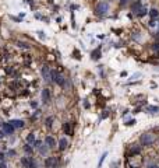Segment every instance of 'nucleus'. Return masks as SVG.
Here are the masks:
<instances>
[{
    "label": "nucleus",
    "instance_id": "nucleus-21",
    "mask_svg": "<svg viewBox=\"0 0 159 168\" xmlns=\"http://www.w3.org/2000/svg\"><path fill=\"white\" fill-rule=\"evenodd\" d=\"M24 150L27 151V153H32V147H31V144H27V146L24 147Z\"/></svg>",
    "mask_w": 159,
    "mask_h": 168
},
{
    "label": "nucleus",
    "instance_id": "nucleus-24",
    "mask_svg": "<svg viewBox=\"0 0 159 168\" xmlns=\"http://www.w3.org/2000/svg\"><path fill=\"white\" fill-rule=\"evenodd\" d=\"M134 123H135V120H134V119H131V120H128V122L126 123V125H127V126H133Z\"/></svg>",
    "mask_w": 159,
    "mask_h": 168
},
{
    "label": "nucleus",
    "instance_id": "nucleus-19",
    "mask_svg": "<svg viewBox=\"0 0 159 168\" xmlns=\"http://www.w3.org/2000/svg\"><path fill=\"white\" fill-rule=\"evenodd\" d=\"M106 155H108V153H103V154H102V157H101V160H99V163H98V167L102 165V163H103V160L106 158Z\"/></svg>",
    "mask_w": 159,
    "mask_h": 168
},
{
    "label": "nucleus",
    "instance_id": "nucleus-5",
    "mask_svg": "<svg viewBox=\"0 0 159 168\" xmlns=\"http://www.w3.org/2000/svg\"><path fill=\"white\" fill-rule=\"evenodd\" d=\"M57 165V158L56 157H48L45 160V168H56Z\"/></svg>",
    "mask_w": 159,
    "mask_h": 168
},
{
    "label": "nucleus",
    "instance_id": "nucleus-16",
    "mask_svg": "<svg viewBox=\"0 0 159 168\" xmlns=\"http://www.w3.org/2000/svg\"><path fill=\"white\" fill-rule=\"evenodd\" d=\"M99 58H101V49L98 48L92 52V59H99Z\"/></svg>",
    "mask_w": 159,
    "mask_h": 168
},
{
    "label": "nucleus",
    "instance_id": "nucleus-7",
    "mask_svg": "<svg viewBox=\"0 0 159 168\" xmlns=\"http://www.w3.org/2000/svg\"><path fill=\"white\" fill-rule=\"evenodd\" d=\"M45 144L48 146V149L55 147V146H56V140H55V137H53V136H46V137H45Z\"/></svg>",
    "mask_w": 159,
    "mask_h": 168
},
{
    "label": "nucleus",
    "instance_id": "nucleus-18",
    "mask_svg": "<svg viewBox=\"0 0 159 168\" xmlns=\"http://www.w3.org/2000/svg\"><path fill=\"white\" fill-rule=\"evenodd\" d=\"M147 13H148V10H147L145 7H141V9H140V11L137 13V16H138V17H143V16H145Z\"/></svg>",
    "mask_w": 159,
    "mask_h": 168
},
{
    "label": "nucleus",
    "instance_id": "nucleus-11",
    "mask_svg": "<svg viewBox=\"0 0 159 168\" xmlns=\"http://www.w3.org/2000/svg\"><path fill=\"white\" fill-rule=\"evenodd\" d=\"M42 100H43V102H49V100H50V93L48 88H45L42 91Z\"/></svg>",
    "mask_w": 159,
    "mask_h": 168
},
{
    "label": "nucleus",
    "instance_id": "nucleus-2",
    "mask_svg": "<svg viewBox=\"0 0 159 168\" xmlns=\"http://www.w3.org/2000/svg\"><path fill=\"white\" fill-rule=\"evenodd\" d=\"M155 140H156V137H155V134L152 133H144L141 136V139H140L143 146H151V144L155 143Z\"/></svg>",
    "mask_w": 159,
    "mask_h": 168
},
{
    "label": "nucleus",
    "instance_id": "nucleus-1",
    "mask_svg": "<svg viewBox=\"0 0 159 168\" xmlns=\"http://www.w3.org/2000/svg\"><path fill=\"white\" fill-rule=\"evenodd\" d=\"M109 11V3L106 1H99L95 6V13L98 16H106Z\"/></svg>",
    "mask_w": 159,
    "mask_h": 168
},
{
    "label": "nucleus",
    "instance_id": "nucleus-28",
    "mask_svg": "<svg viewBox=\"0 0 159 168\" xmlns=\"http://www.w3.org/2000/svg\"><path fill=\"white\" fill-rule=\"evenodd\" d=\"M38 34H39V38H45V34L42 32V31H39Z\"/></svg>",
    "mask_w": 159,
    "mask_h": 168
},
{
    "label": "nucleus",
    "instance_id": "nucleus-27",
    "mask_svg": "<svg viewBox=\"0 0 159 168\" xmlns=\"http://www.w3.org/2000/svg\"><path fill=\"white\" fill-rule=\"evenodd\" d=\"M126 3H128V0H120V4H122V6H124Z\"/></svg>",
    "mask_w": 159,
    "mask_h": 168
},
{
    "label": "nucleus",
    "instance_id": "nucleus-12",
    "mask_svg": "<svg viewBox=\"0 0 159 168\" xmlns=\"http://www.w3.org/2000/svg\"><path fill=\"white\" fill-rule=\"evenodd\" d=\"M63 130L66 132V134H71L73 130H71V125L70 123H64L63 125Z\"/></svg>",
    "mask_w": 159,
    "mask_h": 168
},
{
    "label": "nucleus",
    "instance_id": "nucleus-8",
    "mask_svg": "<svg viewBox=\"0 0 159 168\" xmlns=\"http://www.w3.org/2000/svg\"><path fill=\"white\" fill-rule=\"evenodd\" d=\"M42 76H43V79L49 81L50 80V77H52V73H49V67L48 66H43L42 67Z\"/></svg>",
    "mask_w": 159,
    "mask_h": 168
},
{
    "label": "nucleus",
    "instance_id": "nucleus-6",
    "mask_svg": "<svg viewBox=\"0 0 159 168\" xmlns=\"http://www.w3.org/2000/svg\"><path fill=\"white\" fill-rule=\"evenodd\" d=\"M1 126H3V130L6 132V134H13V133H14V129H16V128H14V126H13L10 122H7V123H3Z\"/></svg>",
    "mask_w": 159,
    "mask_h": 168
},
{
    "label": "nucleus",
    "instance_id": "nucleus-17",
    "mask_svg": "<svg viewBox=\"0 0 159 168\" xmlns=\"http://www.w3.org/2000/svg\"><path fill=\"white\" fill-rule=\"evenodd\" d=\"M17 45H18L20 48H22V49H30V45H28V44H25V42L18 41V42H17Z\"/></svg>",
    "mask_w": 159,
    "mask_h": 168
},
{
    "label": "nucleus",
    "instance_id": "nucleus-20",
    "mask_svg": "<svg viewBox=\"0 0 159 168\" xmlns=\"http://www.w3.org/2000/svg\"><path fill=\"white\" fill-rule=\"evenodd\" d=\"M147 109H148L149 112H158V111H159V106H148Z\"/></svg>",
    "mask_w": 159,
    "mask_h": 168
},
{
    "label": "nucleus",
    "instance_id": "nucleus-31",
    "mask_svg": "<svg viewBox=\"0 0 159 168\" xmlns=\"http://www.w3.org/2000/svg\"><path fill=\"white\" fill-rule=\"evenodd\" d=\"M3 158H4V155H3V154H1V153H0V161H1V160H3Z\"/></svg>",
    "mask_w": 159,
    "mask_h": 168
},
{
    "label": "nucleus",
    "instance_id": "nucleus-22",
    "mask_svg": "<svg viewBox=\"0 0 159 168\" xmlns=\"http://www.w3.org/2000/svg\"><path fill=\"white\" fill-rule=\"evenodd\" d=\"M52 120H53V118H48L46 119V126H49V128L52 126Z\"/></svg>",
    "mask_w": 159,
    "mask_h": 168
},
{
    "label": "nucleus",
    "instance_id": "nucleus-23",
    "mask_svg": "<svg viewBox=\"0 0 159 168\" xmlns=\"http://www.w3.org/2000/svg\"><path fill=\"white\" fill-rule=\"evenodd\" d=\"M155 25H156V21H155V18H152L149 21V27H155Z\"/></svg>",
    "mask_w": 159,
    "mask_h": 168
},
{
    "label": "nucleus",
    "instance_id": "nucleus-26",
    "mask_svg": "<svg viewBox=\"0 0 159 168\" xmlns=\"http://www.w3.org/2000/svg\"><path fill=\"white\" fill-rule=\"evenodd\" d=\"M4 134H6V132H4V130H0V139H3V137H4Z\"/></svg>",
    "mask_w": 159,
    "mask_h": 168
},
{
    "label": "nucleus",
    "instance_id": "nucleus-14",
    "mask_svg": "<svg viewBox=\"0 0 159 168\" xmlns=\"http://www.w3.org/2000/svg\"><path fill=\"white\" fill-rule=\"evenodd\" d=\"M149 16L152 17V18H156V17L159 16V11L156 9H151V10H149Z\"/></svg>",
    "mask_w": 159,
    "mask_h": 168
},
{
    "label": "nucleus",
    "instance_id": "nucleus-9",
    "mask_svg": "<svg viewBox=\"0 0 159 168\" xmlns=\"http://www.w3.org/2000/svg\"><path fill=\"white\" fill-rule=\"evenodd\" d=\"M67 146H68V142L66 140V137H63V139L59 140V150L60 151H64L67 149Z\"/></svg>",
    "mask_w": 159,
    "mask_h": 168
},
{
    "label": "nucleus",
    "instance_id": "nucleus-3",
    "mask_svg": "<svg viewBox=\"0 0 159 168\" xmlns=\"http://www.w3.org/2000/svg\"><path fill=\"white\" fill-rule=\"evenodd\" d=\"M52 80L57 84V85H60V87H63L64 83H66L64 77L60 74V73H57V71H52Z\"/></svg>",
    "mask_w": 159,
    "mask_h": 168
},
{
    "label": "nucleus",
    "instance_id": "nucleus-15",
    "mask_svg": "<svg viewBox=\"0 0 159 168\" xmlns=\"http://www.w3.org/2000/svg\"><path fill=\"white\" fill-rule=\"evenodd\" d=\"M140 9H141V3H140V1H137V3H135V4L133 6V11H134V13L137 14V13L140 11Z\"/></svg>",
    "mask_w": 159,
    "mask_h": 168
},
{
    "label": "nucleus",
    "instance_id": "nucleus-4",
    "mask_svg": "<svg viewBox=\"0 0 159 168\" xmlns=\"http://www.w3.org/2000/svg\"><path fill=\"white\" fill-rule=\"evenodd\" d=\"M21 164L24 165V168H36V163L32 157H24L21 158Z\"/></svg>",
    "mask_w": 159,
    "mask_h": 168
},
{
    "label": "nucleus",
    "instance_id": "nucleus-25",
    "mask_svg": "<svg viewBox=\"0 0 159 168\" xmlns=\"http://www.w3.org/2000/svg\"><path fill=\"white\" fill-rule=\"evenodd\" d=\"M147 168H159V167L156 165V164H148V165H147Z\"/></svg>",
    "mask_w": 159,
    "mask_h": 168
},
{
    "label": "nucleus",
    "instance_id": "nucleus-30",
    "mask_svg": "<svg viewBox=\"0 0 159 168\" xmlns=\"http://www.w3.org/2000/svg\"><path fill=\"white\" fill-rule=\"evenodd\" d=\"M41 146V142H35V147H39Z\"/></svg>",
    "mask_w": 159,
    "mask_h": 168
},
{
    "label": "nucleus",
    "instance_id": "nucleus-13",
    "mask_svg": "<svg viewBox=\"0 0 159 168\" xmlns=\"http://www.w3.org/2000/svg\"><path fill=\"white\" fill-rule=\"evenodd\" d=\"M27 143H28V144H34V143H35V134L30 133L27 136Z\"/></svg>",
    "mask_w": 159,
    "mask_h": 168
},
{
    "label": "nucleus",
    "instance_id": "nucleus-10",
    "mask_svg": "<svg viewBox=\"0 0 159 168\" xmlns=\"http://www.w3.org/2000/svg\"><path fill=\"white\" fill-rule=\"evenodd\" d=\"M10 123L14 128H24V120H21V119H13V120H10Z\"/></svg>",
    "mask_w": 159,
    "mask_h": 168
},
{
    "label": "nucleus",
    "instance_id": "nucleus-29",
    "mask_svg": "<svg viewBox=\"0 0 159 168\" xmlns=\"http://www.w3.org/2000/svg\"><path fill=\"white\" fill-rule=\"evenodd\" d=\"M0 168H7V165L4 163H0Z\"/></svg>",
    "mask_w": 159,
    "mask_h": 168
}]
</instances>
